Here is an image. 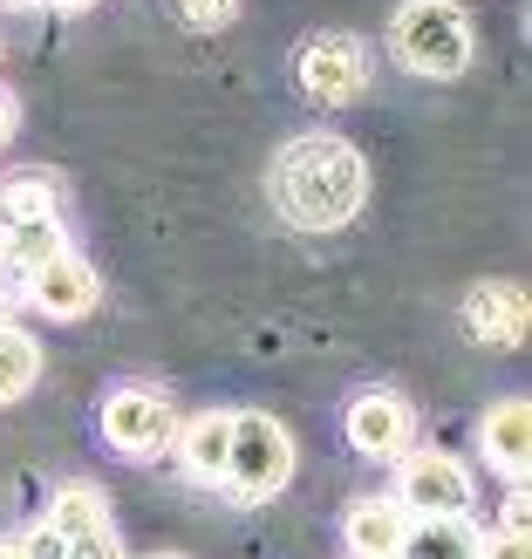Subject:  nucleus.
<instances>
[{"instance_id":"12","label":"nucleus","mask_w":532,"mask_h":559,"mask_svg":"<svg viewBox=\"0 0 532 559\" xmlns=\"http://www.w3.org/2000/svg\"><path fill=\"white\" fill-rule=\"evenodd\" d=\"M478 443H485L492 471H506V478H525V457H532V409H525L519 396H512V403H498V409L485 416Z\"/></svg>"},{"instance_id":"28","label":"nucleus","mask_w":532,"mask_h":559,"mask_svg":"<svg viewBox=\"0 0 532 559\" xmlns=\"http://www.w3.org/2000/svg\"><path fill=\"white\" fill-rule=\"evenodd\" d=\"M151 559H185V552H151Z\"/></svg>"},{"instance_id":"8","label":"nucleus","mask_w":532,"mask_h":559,"mask_svg":"<svg viewBox=\"0 0 532 559\" xmlns=\"http://www.w3.org/2000/svg\"><path fill=\"white\" fill-rule=\"evenodd\" d=\"M27 300H35L48 321H82L96 307V273L75 253H55L42 266H27Z\"/></svg>"},{"instance_id":"15","label":"nucleus","mask_w":532,"mask_h":559,"mask_svg":"<svg viewBox=\"0 0 532 559\" xmlns=\"http://www.w3.org/2000/svg\"><path fill=\"white\" fill-rule=\"evenodd\" d=\"M35 376H42L35 334L14 328V321H0V403H21L27 389H35Z\"/></svg>"},{"instance_id":"20","label":"nucleus","mask_w":532,"mask_h":559,"mask_svg":"<svg viewBox=\"0 0 532 559\" xmlns=\"http://www.w3.org/2000/svg\"><path fill=\"white\" fill-rule=\"evenodd\" d=\"M178 8H185V21H191V27H218V21H233L239 0H178Z\"/></svg>"},{"instance_id":"7","label":"nucleus","mask_w":532,"mask_h":559,"mask_svg":"<svg viewBox=\"0 0 532 559\" xmlns=\"http://www.w3.org/2000/svg\"><path fill=\"white\" fill-rule=\"evenodd\" d=\"M103 437L130 457H151L178 437V409L164 403L157 389H117V396L103 403Z\"/></svg>"},{"instance_id":"1","label":"nucleus","mask_w":532,"mask_h":559,"mask_svg":"<svg viewBox=\"0 0 532 559\" xmlns=\"http://www.w3.org/2000/svg\"><path fill=\"white\" fill-rule=\"evenodd\" d=\"M369 191V164L342 136H294L273 164V205L294 218L300 233H334L362 212Z\"/></svg>"},{"instance_id":"14","label":"nucleus","mask_w":532,"mask_h":559,"mask_svg":"<svg viewBox=\"0 0 532 559\" xmlns=\"http://www.w3.org/2000/svg\"><path fill=\"white\" fill-rule=\"evenodd\" d=\"M397 559H478V539L464 519H410Z\"/></svg>"},{"instance_id":"26","label":"nucleus","mask_w":532,"mask_h":559,"mask_svg":"<svg viewBox=\"0 0 532 559\" xmlns=\"http://www.w3.org/2000/svg\"><path fill=\"white\" fill-rule=\"evenodd\" d=\"M8 226H14V218H8V205H0V239H8Z\"/></svg>"},{"instance_id":"23","label":"nucleus","mask_w":532,"mask_h":559,"mask_svg":"<svg viewBox=\"0 0 532 559\" xmlns=\"http://www.w3.org/2000/svg\"><path fill=\"white\" fill-rule=\"evenodd\" d=\"M14 136V109H8V96H0V144Z\"/></svg>"},{"instance_id":"27","label":"nucleus","mask_w":532,"mask_h":559,"mask_svg":"<svg viewBox=\"0 0 532 559\" xmlns=\"http://www.w3.org/2000/svg\"><path fill=\"white\" fill-rule=\"evenodd\" d=\"M14 8H48V0H14Z\"/></svg>"},{"instance_id":"24","label":"nucleus","mask_w":532,"mask_h":559,"mask_svg":"<svg viewBox=\"0 0 532 559\" xmlns=\"http://www.w3.org/2000/svg\"><path fill=\"white\" fill-rule=\"evenodd\" d=\"M48 8H62V14H75V8H96V0H48Z\"/></svg>"},{"instance_id":"13","label":"nucleus","mask_w":532,"mask_h":559,"mask_svg":"<svg viewBox=\"0 0 532 559\" xmlns=\"http://www.w3.org/2000/svg\"><path fill=\"white\" fill-rule=\"evenodd\" d=\"M55 253H69V233H62V218L55 212H35V218H14L8 226V239H0V260L8 266H42V260H55Z\"/></svg>"},{"instance_id":"10","label":"nucleus","mask_w":532,"mask_h":559,"mask_svg":"<svg viewBox=\"0 0 532 559\" xmlns=\"http://www.w3.org/2000/svg\"><path fill=\"white\" fill-rule=\"evenodd\" d=\"M342 533H348V552L355 559H397V546L410 533V512L397 506V498H355Z\"/></svg>"},{"instance_id":"17","label":"nucleus","mask_w":532,"mask_h":559,"mask_svg":"<svg viewBox=\"0 0 532 559\" xmlns=\"http://www.w3.org/2000/svg\"><path fill=\"white\" fill-rule=\"evenodd\" d=\"M0 205H8V218H35V212H55V185L42 171H27V178H8L0 185Z\"/></svg>"},{"instance_id":"25","label":"nucleus","mask_w":532,"mask_h":559,"mask_svg":"<svg viewBox=\"0 0 532 559\" xmlns=\"http://www.w3.org/2000/svg\"><path fill=\"white\" fill-rule=\"evenodd\" d=\"M0 559H21V546H14V539H0Z\"/></svg>"},{"instance_id":"29","label":"nucleus","mask_w":532,"mask_h":559,"mask_svg":"<svg viewBox=\"0 0 532 559\" xmlns=\"http://www.w3.org/2000/svg\"><path fill=\"white\" fill-rule=\"evenodd\" d=\"M0 287H8V260H0Z\"/></svg>"},{"instance_id":"19","label":"nucleus","mask_w":532,"mask_h":559,"mask_svg":"<svg viewBox=\"0 0 532 559\" xmlns=\"http://www.w3.org/2000/svg\"><path fill=\"white\" fill-rule=\"evenodd\" d=\"M69 559H123L117 533H109V519H103V525H90V533H75V539H69Z\"/></svg>"},{"instance_id":"16","label":"nucleus","mask_w":532,"mask_h":559,"mask_svg":"<svg viewBox=\"0 0 532 559\" xmlns=\"http://www.w3.org/2000/svg\"><path fill=\"white\" fill-rule=\"evenodd\" d=\"M48 519L75 539V533H90V525H103L109 506H103V491H96V485H62V491H55V506H48Z\"/></svg>"},{"instance_id":"21","label":"nucleus","mask_w":532,"mask_h":559,"mask_svg":"<svg viewBox=\"0 0 532 559\" xmlns=\"http://www.w3.org/2000/svg\"><path fill=\"white\" fill-rule=\"evenodd\" d=\"M478 559H532V552H525V533H512V525H506L498 539H478Z\"/></svg>"},{"instance_id":"9","label":"nucleus","mask_w":532,"mask_h":559,"mask_svg":"<svg viewBox=\"0 0 532 559\" xmlns=\"http://www.w3.org/2000/svg\"><path fill=\"white\" fill-rule=\"evenodd\" d=\"M464 328L478 334V342H492V348H512L525 334V294L512 287V280H485V287H471Z\"/></svg>"},{"instance_id":"3","label":"nucleus","mask_w":532,"mask_h":559,"mask_svg":"<svg viewBox=\"0 0 532 559\" xmlns=\"http://www.w3.org/2000/svg\"><path fill=\"white\" fill-rule=\"evenodd\" d=\"M294 478V437L287 424H273V416H233V443H226V485L233 498H273L287 491Z\"/></svg>"},{"instance_id":"18","label":"nucleus","mask_w":532,"mask_h":559,"mask_svg":"<svg viewBox=\"0 0 532 559\" xmlns=\"http://www.w3.org/2000/svg\"><path fill=\"white\" fill-rule=\"evenodd\" d=\"M14 546H21V559H69V533H62L48 512L27 525V539H14Z\"/></svg>"},{"instance_id":"4","label":"nucleus","mask_w":532,"mask_h":559,"mask_svg":"<svg viewBox=\"0 0 532 559\" xmlns=\"http://www.w3.org/2000/svg\"><path fill=\"white\" fill-rule=\"evenodd\" d=\"M389 464H397V506L410 519H464L478 506V485L451 451H403Z\"/></svg>"},{"instance_id":"2","label":"nucleus","mask_w":532,"mask_h":559,"mask_svg":"<svg viewBox=\"0 0 532 559\" xmlns=\"http://www.w3.org/2000/svg\"><path fill=\"white\" fill-rule=\"evenodd\" d=\"M389 41H397V62L410 75H430V82H451L471 69V14L458 0H410L389 27Z\"/></svg>"},{"instance_id":"22","label":"nucleus","mask_w":532,"mask_h":559,"mask_svg":"<svg viewBox=\"0 0 532 559\" xmlns=\"http://www.w3.org/2000/svg\"><path fill=\"white\" fill-rule=\"evenodd\" d=\"M506 525H512V533H525V491L506 498Z\"/></svg>"},{"instance_id":"5","label":"nucleus","mask_w":532,"mask_h":559,"mask_svg":"<svg viewBox=\"0 0 532 559\" xmlns=\"http://www.w3.org/2000/svg\"><path fill=\"white\" fill-rule=\"evenodd\" d=\"M300 90L328 103V109H342L355 103L362 90H369V48H362L355 35H321V41H307L300 48Z\"/></svg>"},{"instance_id":"6","label":"nucleus","mask_w":532,"mask_h":559,"mask_svg":"<svg viewBox=\"0 0 532 559\" xmlns=\"http://www.w3.org/2000/svg\"><path fill=\"white\" fill-rule=\"evenodd\" d=\"M416 437V409L397 396V389H362V396L348 403V451L369 457V464H389L403 457Z\"/></svg>"},{"instance_id":"11","label":"nucleus","mask_w":532,"mask_h":559,"mask_svg":"<svg viewBox=\"0 0 532 559\" xmlns=\"http://www.w3.org/2000/svg\"><path fill=\"white\" fill-rule=\"evenodd\" d=\"M178 471L191 485H218L226 478V443H233V416H199V424H185L178 437Z\"/></svg>"}]
</instances>
